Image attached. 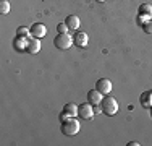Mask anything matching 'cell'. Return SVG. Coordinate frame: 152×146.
Returning <instances> with one entry per match:
<instances>
[{
    "label": "cell",
    "instance_id": "15",
    "mask_svg": "<svg viewBox=\"0 0 152 146\" xmlns=\"http://www.w3.org/2000/svg\"><path fill=\"white\" fill-rule=\"evenodd\" d=\"M16 36H23V38H29V36H31V28L20 26V28L16 29Z\"/></svg>",
    "mask_w": 152,
    "mask_h": 146
},
{
    "label": "cell",
    "instance_id": "2",
    "mask_svg": "<svg viewBox=\"0 0 152 146\" xmlns=\"http://www.w3.org/2000/svg\"><path fill=\"white\" fill-rule=\"evenodd\" d=\"M79 130H81V125H79V122L75 117L61 122V133H63L65 136H75V135L79 133Z\"/></svg>",
    "mask_w": 152,
    "mask_h": 146
},
{
    "label": "cell",
    "instance_id": "17",
    "mask_svg": "<svg viewBox=\"0 0 152 146\" xmlns=\"http://www.w3.org/2000/svg\"><path fill=\"white\" fill-rule=\"evenodd\" d=\"M70 31V28L66 26V23H60L58 26H57V32L58 34H65V32H68Z\"/></svg>",
    "mask_w": 152,
    "mask_h": 146
},
{
    "label": "cell",
    "instance_id": "7",
    "mask_svg": "<svg viewBox=\"0 0 152 146\" xmlns=\"http://www.w3.org/2000/svg\"><path fill=\"white\" fill-rule=\"evenodd\" d=\"M41 39H37V38H32V36H29L28 38V47H26V52L28 54H37V52H41Z\"/></svg>",
    "mask_w": 152,
    "mask_h": 146
},
{
    "label": "cell",
    "instance_id": "20",
    "mask_svg": "<svg viewBox=\"0 0 152 146\" xmlns=\"http://www.w3.org/2000/svg\"><path fill=\"white\" fill-rule=\"evenodd\" d=\"M129 146H137V145H139V143H137V141H131V143H128Z\"/></svg>",
    "mask_w": 152,
    "mask_h": 146
},
{
    "label": "cell",
    "instance_id": "6",
    "mask_svg": "<svg viewBox=\"0 0 152 146\" xmlns=\"http://www.w3.org/2000/svg\"><path fill=\"white\" fill-rule=\"evenodd\" d=\"M73 42L76 47H88V42H89V36L88 32H83V31H75V36H73Z\"/></svg>",
    "mask_w": 152,
    "mask_h": 146
},
{
    "label": "cell",
    "instance_id": "9",
    "mask_svg": "<svg viewBox=\"0 0 152 146\" xmlns=\"http://www.w3.org/2000/svg\"><path fill=\"white\" fill-rule=\"evenodd\" d=\"M26 47H28V38H23V36H16L13 39V49L16 52H26Z\"/></svg>",
    "mask_w": 152,
    "mask_h": 146
},
{
    "label": "cell",
    "instance_id": "1",
    "mask_svg": "<svg viewBox=\"0 0 152 146\" xmlns=\"http://www.w3.org/2000/svg\"><path fill=\"white\" fill-rule=\"evenodd\" d=\"M100 109H102V112L108 117H113L115 114L118 112V101L115 99V97H112L110 94H107V96L102 97V102H100Z\"/></svg>",
    "mask_w": 152,
    "mask_h": 146
},
{
    "label": "cell",
    "instance_id": "10",
    "mask_svg": "<svg viewBox=\"0 0 152 146\" xmlns=\"http://www.w3.org/2000/svg\"><path fill=\"white\" fill-rule=\"evenodd\" d=\"M102 97H104V94L100 93V91H97V89H92V91L88 93V102L92 104V105H100Z\"/></svg>",
    "mask_w": 152,
    "mask_h": 146
},
{
    "label": "cell",
    "instance_id": "11",
    "mask_svg": "<svg viewBox=\"0 0 152 146\" xmlns=\"http://www.w3.org/2000/svg\"><path fill=\"white\" fill-rule=\"evenodd\" d=\"M65 23H66V26L70 28V31H78L79 26H81V21H79V18L76 16V15H68L66 20H65Z\"/></svg>",
    "mask_w": 152,
    "mask_h": 146
},
{
    "label": "cell",
    "instance_id": "16",
    "mask_svg": "<svg viewBox=\"0 0 152 146\" xmlns=\"http://www.w3.org/2000/svg\"><path fill=\"white\" fill-rule=\"evenodd\" d=\"M0 13L2 15L10 13V2L8 0H0Z\"/></svg>",
    "mask_w": 152,
    "mask_h": 146
},
{
    "label": "cell",
    "instance_id": "4",
    "mask_svg": "<svg viewBox=\"0 0 152 146\" xmlns=\"http://www.w3.org/2000/svg\"><path fill=\"white\" fill-rule=\"evenodd\" d=\"M94 114H96V112H94V105L89 104V102L78 105V117H81V119L91 120V119H94Z\"/></svg>",
    "mask_w": 152,
    "mask_h": 146
},
{
    "label": "cell",
    "instance_id": "12",
    "mask_svg": "<svg viewBox=\"0 0 152 146\" xmlns=\"http://www.w3.org/2000/svg\"><path fill=\"white\" fill-rule=\"evenodd\" d=\"M139 104L146 109L152 107V91H144L142 94L139 96Z\"/></svg>",
    "mask_w": 152,
    "mask_h": 146
},
{
    "label": "cell",
    "instance_id": "3",
    "mask_svg": "<svg viewBox=\"0 0 152 146\" xmlns=\"http://www.w3.org/2000/svg\"><path fill=\"white\" fill-rule=\"evenodd\" d=\"M73 36L70 32H65V34H57V38L53 39V46L58 50H66L73 46Z\"/></svg>",
    "mask_w": 152,
    "mask_h": 146
},
{
    "label": "cell",
    "instance_id": "18",
    "mask_svg": "<svg viewBox=\"0 0 152 146\" xmlns=\"http://www.w3.org/2000/svg\"><path fill=\"white\" fill-rule=\"evenodd\" d=\"M142 31L146 32V34H152V20H149L147 23L142 24Z\"/></svg>",
    "mask_w": 152,
    "mask_h": 146
},
{
    "label": "cell",
    "instance_id": "21",
    "mask_svg": "<svg viewBox=\"0 0 152 146\" xmlns=\"http://www.w3.org/2000/svg\"><path fill=\"white\" fill-rule=\"evenodd\" d=\"M96 2H99V3H104V2H105V0H96Z\"/></svg>",
    "mask_w": 152,
    "mask_h": 146
},
{
    "label": "cell",
    "instance_id": "5",
    "mask_svg": "<svg viewBox=\"0 0 152 146\" xmlns=\"http://www.w3.org/2000/svg\"><path fill=\"white\" fill-rule=\"evenodd\" d=\"M96 89L100 91L104 96H107V94L112 93V89H113V85H112V81H110L108 78H100L99 81L96 83Z\"/></svg>",
    "mask_w": 152,
    "mask_h": 146
},
{
    "label": "cell",
    "instance_id": "13",
    "mask_svg": "<svg viewBox=\"0 0 152 146\" xmlns=\"http://www.w3.org/2000/svg\"><path fill=\"white\" fill-rule=\"evenodd\" d=\"M137 15L144 16L146 20H152V5H151V3H142V5H139V8H137Z\"/></svg>",
    "mask_w": 152,
    "mask_h": 146
},
{
    "label": "cell",
    "instance_id": "14",
    "mask_svg": "<svg viewBox=\"0 0 152 146\" xmlns=\"http://www.w3.org/2000/svg\"><path fill=\"white\" fill-rule=\"evenodd\" d=\"M63 112H66L70 117H78V105L73 104V102H68V104L63 105Z\"/></svg>",
    "mask_w": 152,
    "mask_h": 146
},
{
    "label": "cell",
    "instance_id": "22",
    "mask_svg": "<svg viewBox=\"0 0 152 146\" xmlns=\"http://www.w3.org/2000/svg\"><path fill=\"white\" fill-rule=\"evenodd\" d=\"M151 117H152V107H151Z\"/></svg>",
    "mask_w": 152,
    "mask_h": 146
},
{
    "label": "cell",
    "instance_id": "19",
    "mask_svg": "<svg viewBox=\"0 0 152 146\" xmlns=\"http://www.w3.org/2000/svg\"><path fill=\"white\" fill-rule=\"evenodd\" d=\"M68 119H73V117H70L66 112L61 111V114H60V122H65V120H68Z\"/></svg>",
    "mask_w": 152,
    "mask_h": 146
},
{
    "label": "cell",
    "instance_id": "8",
    "mask_svg": "<svg viewBox=\"0 0 152 146\" xmlns=\"http://www.w3.org/2000/svg\"><path fill=\"white\" fill-rule=\"evenodd\" d=\"M47 34V26L42 23H34L31 26V36L32 38H37V39H42L44 36Z\"/></svg>",
    "mask_w": 152,
    "mask_h": 146
}]
</instances>
